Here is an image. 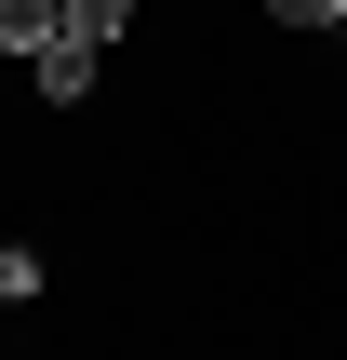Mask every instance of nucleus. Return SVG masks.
Returning <instances> with one entry per match:
<instances>
[{
	"label": "nucleus",
	"mask_w": 347,
	"mask_h": 360,
	"mask_svg": "<svg viewBox=\"0 0 347 360\" xmlns=\"http://www.w3.org/2000/svg\"><path fill=\"white\" fill-rule=\"evenodd\" d=\"M94 53H107V40H67V27H53L27 67H40V94H53V107H80V94H94Z\"/></svg>",
	"instance_id": "f257e3e1"
},
{
	"label": "nucleus",
	"mask_w": 347,
	"mask_h": 360,
	"mask_svg": "<svg viewBox=\"0 0 347 360\" xmlns=\"http://www.w3.org/2000/svg\"><path fill=\"white\" fill-rule=\"evenodd\" d=\"M53 27H67V0H0V53H40Z\"/></svg>",
	"instance_id": "f03ea898"
},
{
	"label": "nucleus",
	"mask_w": 347,
	"mask_h": 360,
	"mask_svg": "<svg viewBox=\"0 0 347 360\" xmlns=\"http://www.w3.org/2000/svg\"><path fill=\"white\" fill-rule=\"evenodd\" d=\"M134 27V0H67V40H120Z\"/></svg>",
	"instance_id": "7ed1b4c3"
},
{
	"label": "nucleus",
	"mask_w": 347,
	"mask_h": 360,
	"mask_svg": "<svg viewBox=\"0 0 347 360\" xmlns=\"http://www.w3.org/2000/svg\"><path fill=\"white\" fill-rule=\"evenodd\" d=\"M281 27H347V0H267Z\"/></svg>",
	"instance_id": "20e7f679"
}]
</instances>
